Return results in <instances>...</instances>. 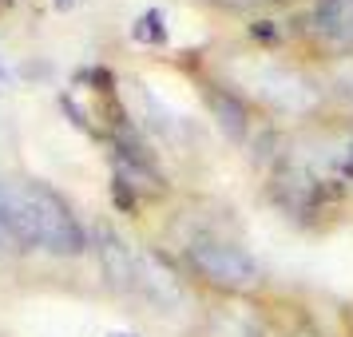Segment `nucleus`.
<instances>
[{
  "label": "nucleus",
  "mask_w": 353,
  "mask_h": 337,
  "mask_svg": "<svg viewBox=\"0 0 353 337\" xmlns=\"http://www.w3.org/2000/svg\"><path fill=\"white\" fill-rule=\"evenodd\" d=\"M8 203H12V234L17 246L32 250L44 246L48 254L60 258H80L88 250V230L76 218V210L68 207L60 191H52L40 178H20L8 183Z\"/></svg>",
  "instance_id": "1"
},
{
  "label": "nucleus",
  "mask_w": 353,
  "mask_h": 337,
  "mask_svg": "<svg viewBox=\"0 0 353 337\" xmlns=\"http://www.w3.org/2000/svg\"><path fill=\"white\" fill-rule=\"evenodd\" d=\"M187 262L199 278H207L210 286L226 289V294H246L262 282V266L242 246L223 238H194L187 246Z\"/></svg>",
  "instance_id": "2"
},
{
  "label": "nucleus",
  "mask_w": 353,
  "mask_h": 337,
  "mask_svg": "<svg viewBox=\"0 0 353 337\" xmlns=\"http://www.w3.org/2000/svg\"><path fill=\"white\" fill-rule=\"evenodd\" d=\"M92 250H96L99 266H103V278H108L115 289H139V258L131 254L128 238H123L115 226H108V223L96 226Z\"/></svg>",
  "instance_id": "3"
},
{
  "label": "nucleus",
  "mask_w": 353,
  "mask_h": 337,
  "mask_svg": "<svg viewBox=\"0 0 353 337\" xmlns=\"http://www.w3.org/2000/svg\"><path fill=\"white\" fill-rule=\"evenodd\" d=\"M207 103L210 112H214V119H219V127L226 131V139H246V127H250V119H246V103H242L234 92H226V88H207Z\"/></svg>",
  "instance_id": "4"
},
{
  "label": "nucleus",
  "mask_w": 353,
  "mask_h": 337,
  "mask_svg": "<svg viewBox=\"0 0 353 337\" xmlns=\"http://www.w3.org/2000/svg\"><path fill=\"white\" fill-rule=\"evenodd\" d=\"M318 28L337 44L353 48V0H321L318 4Z\"/></svg>",
  "instance_id": "5"
},
{
  "label": "nucleus",
  "mask_w": 353,
  "mask_h": 337,
  "mask_svg": "<svg viewBox=\"0 0 353 337\" xmlns=\"http://www.w3.org/2000/svg\"><path fill=\"white\" fill-rule=\"evenodd\" d=\"M17 234H12V203H8V183L0 178V250H12Z\"/></svg>",
  "instance_id": "6"
},
{
  "label": "nucleus",
  "mask_w": 353,
  "mask_h": 337,
  "mask_svg": "<svg viewBox=\"0 0 353 337\" xmlns=\"http://www.w3.org/2000/svg\"><path fill=\"white\" fill-rule=\"evenodd\" d=\"M139 36H143V40H155V44H163V40H167V28H163L159 12H147V17L139 20Z\"/></svg>",
  "instance_id": "7"
},
{
  "label": "nucleus",
  "mask_w": 353,
  "mask_h": 337,
  "mask_svg": "<svg viewBox=\"0 0 353 337\" xmlns=\"http://www.w3.org/2000/svg\"><path fill=\"white\" fill-rule=\"evenodd\" d=\"M52 4H56V8H76L80 0H52Z\"/></svg>",
  "instance_id": "8"
},
{
  "label": "nucleus",
  "mask_w": 353,
  "mask_h": 337,
  "mask_svg": "<svg viewBox=\"0 0 353 337\" xmlns=\"http://www.w3.org/2000/svg\"><path fill=\"white\" fill-rule=\"evenodd\" d=\"M4 83H8V76H4V64H0V88H4Z\"/></svg>",
  "instance_id": "9"
},
{
  "label": "nucleus",
  "mask_w": 353,
  "mask_h": 337,
  "mask_svg": "<svg viewBox=\"0 0 353 337\" xmlns=\"http://www.w3.org/2000/svg\"><path fill=\"white\" fill-rule=\"evenodd\" d=\"M108 337H139V334H108Z\"/></svg>",
  "instance_id": "10"
}]
</instances>
